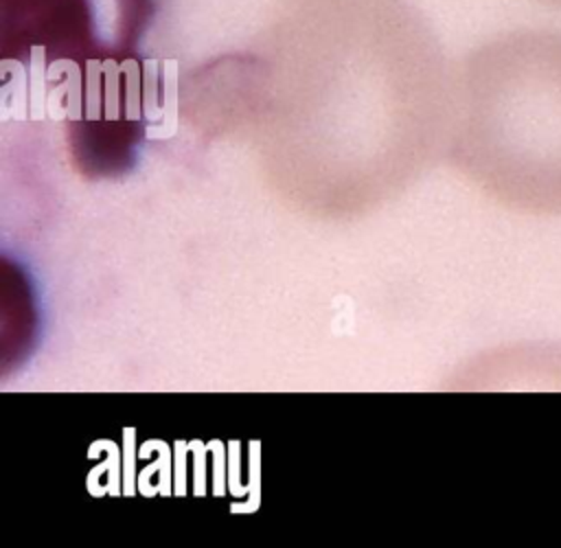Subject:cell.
<instances>
[{"mask_svg":"<svg viewBox=\"0 0 561 548\" xmlns=\"http://www.w3.org/2000/svg\"><path fill=\"white\" fill-rule=\"evenodd\" d=\"M537 2H541L546 7H552V9H561V0H537Z\"/></svg>","mask_w":561,"mask_h":548,"instance_id":"2","label":"cell"},{"mask_svg":"<svg viewBox=\"0 0 561 548\" xmlns=\"http://www.w3.org/2000/svg\"><path fill=\"white\" fill-rule=\"evenodd\" d=\"M458 153L504 206L561 215V28H515L469 55Z\"/></svg>","mask_w":561,"mask_h":548,"instance_id":"1","label":"cell"}]
</instances>
